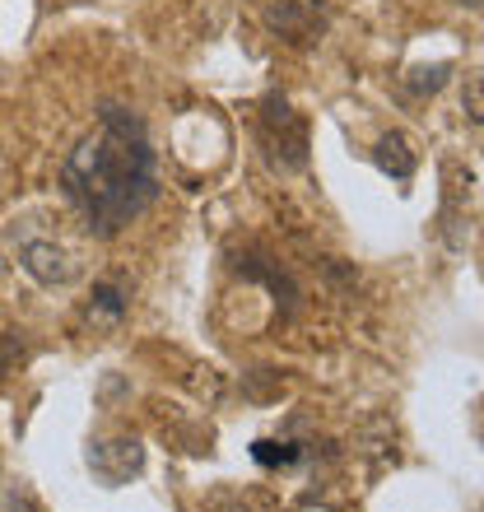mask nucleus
I'll list each match as a JSON object with an SVG mask.
<instances>
[{
	"instance_id": "nucleus-7",
	"label": "nucleus",
	"mask_w": 484,
	"mask_h": 512,
	"mask_svg": "<svg viewBox=\"0 0 484 512\" xmlns=\"http://www.w3.org/2000/svg\"><path fill=\"white\" fill-rule=\"evenodd\" d=\"M373 163L391 177V182H410L415 168H419V154L410 149V140H405L401 131H387L382 140H377V149H373Z\"/></svg>"
},
{
	"instance_id": "nucleus-11",
	"label": "nucleus",
	"mask_w": 484,
	"mask_h": 512,
	"mask_svg": "<svg viewBox=\"0 0 484 512\" xmlns=\"http://www.w3.org/2000/svg\"><path fill=\"white\" fill-rule=\"evenodd\" d=\"M14 359H19V340H14V336H5V340H0V382L10 378Z\"/></svg>"
},
{
	"instance_id": "nucleus-9",
	"label": "nucleus",
	"mask_w": 484,
	"mask_h": 512,
	"mask_svg": "<svg viewBox=\"0 0 484 512\" xmlns=\"http://www.w3.org/2000/svg\"><path fill=\"white\" fill-rule=\"evenodd\" d=\"M252 457L261 461V466H294V461H298V447L294 443H270V438H261V443H252Z\"/></svg>"
},
{
	"instance_id": "nucleus-5",
	"label": "nucleus",
	"mask_w": 484,
	"mask_h": 512,
	"mask_svg": "<svg viewBox=\"0 0 484 512\" xmlns=\"http://www.w3.org/2000/svg\"><path fill=\"white\" fill-rule=\"evenodd\" d=\"M140 461H145V447L135 443V438H117V443L89 447V466H94V475L98 480H108V485L131 480V475L140 471Z\"/></svg>"
},
{
	"instance_id": "nucleus-3",
	"label": "nucleus",
	"mask_w": 484,
	"mask_h": 512,
	"mask_svg": "<svg viewBox=\"0 0 484 512\" xmlns=\"http://www.w3.org/2000/svg\"><path fill=\"white\" fill-rule=\"evenodd\" d=\"M326 0H275L266 10V28L289 47H308L326 33Z\"/></svg>"
},
{
	"instance_id": "nucleus-10",
	"label": "nucleus",
	"mask_w": 484,
	"mask_h": 512,
	"mask_svg": "<svg viewBox=\"0 0 484 512\" xmlns=\"http://www.w3.org/2000/svg\"><path fill=\"white\" fill-rule=\"evenodd\" d=\"M461 112H466L475 126H484V70L480 75H471L466 89H461Z\"/></svg>"
},
{
	"instance_id": "nucleus-6",
	"label": "nucleus",
	"mask_w": 484,
	"mask_h": 512,
	"mask_svg": "<svg viewBox=\"0 0 484 512\" xmlns=\"http://www.w3.org/2000/svg\"><path fill=\"white\" fill-rule=\"evenodd\" d=\"M121 317H126V289L117 280H98L89 303H84V326L112 331V326H121Z\"/></svg>"
},
{
	"instance_id": "nucleus-12",
	"label": "nucleus",
	"mask_w": 484,
	"mask_h": 512,
	"mask_svg": "<svg viewBox=\"0 0 484 512\" xmlns=\"http://www.w3.org/2000/svg\"><path fill=\"white\" fill-rule=\"evenodd\" d=\"M457 5H475V10H480V5H484V0H457Z\"/></svg>"
},
{
	"instance_id": "nucleus-4",
	"label": "nucleus",
	"mask_w": 484,
	"mask_h": 512,
	"mask_svg": "<svg viewBox=\"0 0 484 512\" xmlns=\"http://www.w3.org/2000/svg\"><path fill=\"white\" fill-rule=\"evenodd\" d=\"M19 266H24V275H33V280L42 284V289H61V284L75 280V256L66 252L61 243H52V238H24V247H19Z\"/></svg>"
},
{
	"instance_id": "nucleus-2",
	"label": "nucleus",
	"mask_w": 484,
	"mask_h": 512,
	"mask_svg": "<svg viewBox=\"0 0 484 512\" xmlns=\"http://www.w3.org/2000/svg\"><path fill=\"white\" fill-rule=\"evenodd\" d=\"M261 145H266V159L284 173H298L308 163V122L289 108V98L270 94L261 103Z\"/></svg>"
},
{
	"instance_id": "nucleus-1",
	"label": "nucleus",
	"mask_w": 484,
	"mask_h": 512,
	"mask_svg": "<svg viewBox=\"0 0 484 512\" xmlns=\"http://www.w3.org/2000/svg\"><path fill=\"white\" fill-rule=\"evenodd\" d=\"M61 191L98 238H117L159 196V159L135 112L103 103L98 131L84 135L61 163Z\"/></svg>"
},
{
	"instance_id": "nucleus-8",
	"label": "nucleus",
	"mask_w": 484,
	"mask_h": 512,
	"mask_svg": "<svg viewBox=\"0 0 484 512\" xmlns=\"http://www.w3.org/2000/svg\"><path fill=\"white\" fill-rule=\"evenodd\" d=\"M447 80H452V61H438V66H415L410 75H405V94H410V98L438 94Z\"/></svg>"
}]
</instances>
